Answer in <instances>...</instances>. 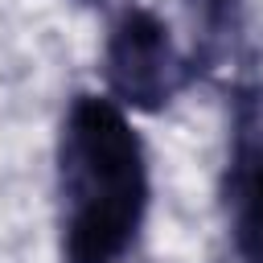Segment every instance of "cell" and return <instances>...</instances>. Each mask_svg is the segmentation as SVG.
Segmentation results:
<instances>
[{
    "mask_svg": "<svg viewBox=\"0 0 263 263\" xmlns=\"http://www.w3.org/2000/svg\"><path fill=\"white\" fill-rule=\"evenodd\" d=\"M152 214L148 144L103 90H74L53 136L58 263H132Z\"/></svg>",
    "mask_w": 263,
    "mask_h": 263,
    "instance_id": "cell-1",
    "label": "cell"
},
{
    "mask_svg": "<svg viewBox=\"0 0 263 263\" xmlns=\"http://www.w3.org/2000/svg\"><path fill=\"white\" fill-rule=\"evenodd\" d=\"M99 78L103 95L115 99L123 111L156 115L173 107L201 78V70L156 8L123 4L103 33Z\"/></svg>",
    "mask_w": 263,
    "mask_h": 263,
    "instance_id": "cell-2",
    "label": "cell"
},
{
    "mask_svg": "<svg viewBox=\"0 0 263 263\" xmlns=\"http://www.w3.org/2000/svg\"><path fill=\"white\" fill-rule=\"evenodd\" d=\"M226 242L238 263H263V82L230 90V144L218 181Z\"/></svg>",
    "mask_w": 263,
    "mask_h": 263,
    "instance_id": "cell-3",
    "label": "cell"
},
{
    "mask_svg": "<svg viewBox=\"0 0 263 263\" xmlns=\"http://www.w3.org/2000/svg\"><path fill=\"white\" fill-rule=\"evenodd\" d=\"M74 4H103V0H74Z\"/></svg>",
    "mask_w": 263,
    "mask_h": 263,
    "instance_id": "cell-4",
    "label": "cell"
}]
</instances>
